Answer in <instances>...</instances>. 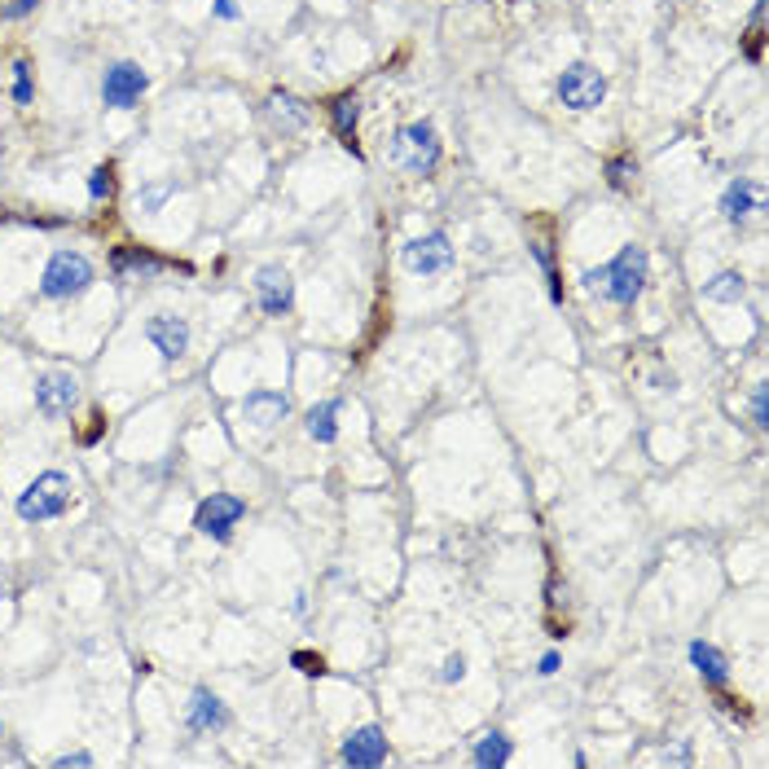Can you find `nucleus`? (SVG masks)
Returning a JSON list of instances; mask_svg holds the SVG:
<instances>
[{
    "mask_svg": "<svg viewBox=\"0 0 769 769\" xmlns=\"http://www.w3.org/2000/svg\"><path fill=\"white\" fill-rule=\"evenodd\" d=\"M646 273H651V255H646V247H638V242H629V247H620L616 260L589 269L581 282H585V291H598L616 308H633L646 291Z\"/></svg>",
    "mask_w": 769,
    "mask_h": 769,
    "instance_id": "obj_1",
    "label": "nucleus"
},
{
    "mask_svg": "<svg viewBox=\"0 0 769 769\" xmlns=\"http://www.w3.org/2000/svg\"><path fill=\"white\" fill-rule=\"evenodd\" d=\"M392 163L414 176H431L440 167V132L431 119H414L392 137Z\"/></svg>",
    "mask_w": 769,
    "mask_h": 769,
    "instance_id": "obj_2",
    "label": "nucleus"
},
{
    "mask_svg": "<svg viewBox=\"0 0 769 769\" xmlns=\"http://www.w3.org/2000/svg\"><path fill=\"white\" fill-rule=\"evenodd\" d=\"M66 506H71V479L62 471H44L18 493V519H27V523L62 519Z\"/></svg>",
    "mask_w": 769,
    "mask_h": 769,
    "instance_id": "obj_3",
    "label": "nucleus"
},
{
    "mask_svg": "<svg viewBox=\"0 0 769 769\" xmlns=\"http://www.w3.org/2000/svg\"><path fill=\"white\" fill-rule=\"evenodd\" d=\"M93 282H97V269H93L88 255L58 251L40 273V295L44 299H75V295H84Z\"/></svg>",
    "mask_w": 769,
    "mask_h": 769,
    "instance_id": "obj_4",
    "label": "nucleus"
},
{
    "mask_svg": "<svg viewBox=\"0 0 769 769\" xmlns=\"http://www.w3.org/2000/svg\"><path fill=\"white\" fill-rule=\"evenodd\" d=\"M554 97H559L567 110L585 115V110H598V106H603L607 80H603V71H594L589 62H572V66H567V71L559 75V84H554Z\"/></svg>",
    "mask_w": 769,
    "mask_h": 769,
    "instance_id": "obj_5",
    "label": "nucleus"
},
{
    "mask_svg": "<svg viewBox=\"0 0 769 769\" xmlns=\"http://www.w3.org/2000/svg\"><path fill=\"white\" fill-rule=\"evenodd\" d=\"M400 264L414 277H440L458 264V247L449 242V233H422L400 247Z\"/></svg>",
    "mask_w": 769,
    "mask_h": 769,
    "instance_id": "obj_6",
    "label": "nucleus"
},
{
    "mask_svg": "<svg viewBox=\"0 0 769 769\" xmlns=\"http://www.w3.org/2000/svg\"><path fill=\"white\" fill-rule=\"evenodd\" d=\"M242 519H247V501L233 497V493H211V497L198 501V510H194V528L211 541H229Z\"/></svg>",
    "mask_w": 769,
    "mask_h": 769,
    "instance_id": "obj_7",
    "label": "nucleus"
},
{
    "mask_svg": "<svg viewBox=\"0 0 769 769\" xmlns=\"http://www.w3.org/2000/svg\"><path fill=\"white\" fill-rule=\"evenodd\" d=\"M146 88H150V75L141 71L137 62H115V66H106V75H102V102L110 110H132Z\"/></svg>",
    "mask_w": 769,
    "mask_h": 769,
    "instance_id": "obj_8",
    "label": "nucleus"
},
{
    "mask_svg": "<svg viewBox=\"0 0 769 769\" xmlns=\"http://www.w3.org/2000/svg\"><path fill=\"white\" fill-rule=\"evenodd\" d=\"M80 400V383L75 374H62V370H49L36 378V409L44 418H66Z\"/></svg>",
    "mask_w": 769,
    "mask_h": 769,
    "instance_id": "obj_9",
    "label": "nucleus"
},
{
    "mask_svg": "<svg viewBox=\"0 0 769 769\" xmlns=\"http://www.w3.org/2000/svg\"><path fill=\"white\" fill-rule=\"evenodd\" d=\"M339 761L352 769H378L387 765V734L378 726H356L339 748Z\"/></svg>",
    "mask_w": 769,
    "mask_h": 769,
    "instance_id": "obj_10",
    "label": "nucleus"
},
{
    "mask_svg": "<svg viewBox=\"0 0 769 769\" xmlns=\"http://www.w3.org/2000/svg\"><path fill=\"white\" fill-rule=\"evenodd\" d=\"M255 299H260V308L269 312V317H286V312L295 308L291 273H286L282 264H264V269L255 273Z\"/></svg>",
    "mask_w": 769,
    "mask_h": 769,
    "instance_id": "obj_11",
    "label": "nucleus"
},
{
    "mask_svg": "<svg viewBox=\"0 0 769 769\" xmlns=\"http://www.w3.org/2000/svg\"><path fill=\"white\" fill-rule=\"evenodd\" d=\"M146 339L154 343V352L163 361H181L189 352V321L176 317V312H159V317L146 321Z\"/></svg>",
    "mask_w": 769,
    "mask_h": 769,
    "instance_id": "obj_12",
    "label": "nucleus"
},
{
    "mask_svg": "<svg viewBox=\"0 0 769 769\" xmlns=\"http://www.w3.org/2000/svg\"><path fill=\"white\" fill-rule=\"evenodd\" d=\"M229 708H225V699L216 695V690H194V699H189V712H185V726L194 730V734H216V730H225L229 726Z\"/></svg>",
    "mask_w": 769,
    "mask_h": 769,
    "instance_id": "obj_13",
    "label": "nucleus"
},
{
    "mask_svg": "<svg viewBox=\"0 0 769 769\" xmlns=\"http://www.w3.org/2000/svg\"><path fill=\"white\" fill-rule=\"evenodd\" d=\"M326 110H330V128H334V137H339V146H343V150H352L356 159H361V146H356V124H361V102H356V93L334 97V102H330Z\"/></svg>",
    "mask_w": 769,
    "mask_h": 769,
    "instance_id": "obj_14",
    "label": "nucleus"
},
{
    "mask_svg": "<svg viewBox=\"0 0 769 769\" xmlns=\"http://www.w3.org/2000/svg\"><path fill=\"white\" fill-rule=\"evenodd\" d=\"M286 414H291V400L282 392H269V387H260V392H251L242 400V418L255 422V427H277Z\"/></svg>",
    "mask_w": 769,
    "mask_h": 769,
    "instance_id": "obj_15",
    "label": "nucleus"
},
{
    "mask_svg": "<svg viewBox=\"0 0 769 769\" xmlns=\"http://www.w3.org/2000/svg\"><path fill=\"white\" fill-rule=\"evenodd\" d=\"M690 664H695V673L704 677V686L726 690V682H730V660H726V655H721L712 642H704V638L690 642Z\"/></svg>",
    "mask_w": 769,
    "mask_h": 769,
    "instance_id": "obj_16",
    "label": "nucleus"
},
{
    "mask_svg": "<svg viewBox=\"0 0 769 769\" xmlns=\"http://www.w3.org/2000/svg\"><path fill=\"white\" fill-rule=\"evenodd\" d=\"M339 400H321V405H312L308 409V418H304V431L317 444H334L339 440Z\"/></svg>",
    "mask_w": 769,
    "mask_h": 769,
    "instance_id": "obj_17",
    "label": "nucleus"
},
{
    "mask_svg": "<svg viewBox=\"0 0 769 769\" xmlns=\"http://www.w3.org/2000/svg\"><path fill=\"white\" fill-rule=\"evenodd\" d=\"M510 756H515V743H510L501 730H488V734H479L471 761L479 769H501V765H510Z\"/></svg>",
    "mask_w": 769,
    "mask_h": 769,
    "instance_id": "obj_18",
    "label": "nucleus"
},
{
    "mask_svg": "<svg viewBox=\"0 0 769 769\" xmlns=\"http://www.w3.org/2000/svg\"><path fill=\"white\" fill-rule=\"evenodd\" d=\"M756 207H761V189H756L752 181H743V176H739V181H730L726 194H721V216H726V220H743Z\"/></svg>",
    "mask_w": 769,
    "mask_h": 769,
    "instance_id": "obj_19",
    "label": "nucleus"
},
{
    "mask_svg": "<svg viewBox=\"0 0 769 769\" xmlns=\"http://www.w3.org/2000/svg\"><path fill=\"white\" fill-rule=\"evenodd\" d=\"M743 291H748V282H743V273H734V269H726V273L712 277V282H704V299H708V304H739Z\"/></svg>",
    "mask_w": 769,
    "mask_h": 769,
    "instance_id": "obj_20",
    "label": "nucleus"
},
{
    "mask_svg": "<svg viewBox=\"0 0 769 769\" xmlns=\"http://www.w3.org/2000/svg\"><path fill=\"white\" fill-rule=\"evenodd\" d=\"M115 269L119 273H159L167 269V260H159V255H150V251H141V247H119L115 251Z\"/></svg>",
    "mask_w": 769,
    "mask_h": 769,
    "instance_id": "obj_21",
    "label": "nucleus"
},
{
    "mask_svg": "<svg viewBox=\"0 0 769 769\" xmlns=\"http://www.w3.org/2000/svg\"><path fill=\"white\" fill-rule=\"evenodd\" d=\"M532 255H537V264H541L545 282H550V299H554V304H563V277H559V264H554V251H550V242H545V238H537V242H532Z\"/></svg>",
    "mask_w": 769,
    "mask_h": 769,
    "instance_id": "obj_22",
    "label": "nucleus"
},
{
    "mask_svg": "<svg viewBox=\"0 0 769 769\" xmlns=\"http://www.w3.org/2000/svg\"><path fill=\"white\" fill-rule=\"evenodd\" d=\"M269 106H273L277 119H286V128H304V124H308V106L299 102V97L282 93V88H277V93L269 97Z\"/></svg>",
    "mask_w": 769,
    "mask_h": 769,
    "instance_id": "obj_23",
    "label": "nucleus"
},
{
    "mask_svg": "<svg viewBox=\"0 0 769 769\" xmlns=\"http://www.w3.org/2000/svg\"><path fill=\"white\" fill-rule=\"evenodd\" d=\"M633 176H638V163H633L629 154H611L607 159V185L611 189H629Z\"/></svg>",
    "mask_w": 769,
    "mask_h": 769,
    "instance_id": "obj_24",
    "label": "nucleus"
},
{
    "mask_svg": "<svg viewBox=\"0 0 769 769\" xmlns=\"http://www.w3.org/2000/svg\"><path fill=\"white\" fill-rule=\"evenodd\" d=\"M115 194V167L102 163V167H93V176H88V198L93 203H102V198Z\"/></svg>",
    "mask_w": 769,
    "mask_h": 769,
    "instance_id": "obj_25",
    "label": "nucleus"
},
{
    "mask_svg": "<svg viewBox=\"0 0 769 769\" xmlns=\"http://www.w3.org/2000/svg\"><path fill=\"white\" fill-rule=\"evenodd\" d=\"M31 97H36V84H31V62H18L14 66V102L31 106Z\"/></svg>",
    "mask_w": 769,
    "mask_h": 769,
    "instance_id": "obj_26",
    "label": "nucleus"
},
{
    "mask_svg": "<svg viewBox=\"0 0 769 769\" xmlns=\"http://www.w3.org/2000/svg\"><path fill=\"white\" fill-rule=\"evenodd\" d=\"M167 194H172V185H150V189H141L137 194V207L141 211H159L167 203Z\"/></svg>",
    "mask_w": 769,
    "mask_h": 769,
    "instance_id": "obj_27",
    "label": "nucleus"
},
{
    "mask_svg": "<svg viewBox=\"0 0 769 769\" xmlns=\"http://www.w3.org/2000/svg\"><path fill=\"white\" fill-rule=\"evenodd\" d=\"M291 664H295L304 677H321V673H326V660H321V655H312V651H295Z\"/></svg>",
    "mask_w": 769,
    "mask_h": 769,
    "instance_id": "obj_28",
    "label": "nucleus"
},
{
    "mask_svg": "<svg viewBox=\"0 0 769 769\" xmlns=\"http://www.w3.org/2000/svg\"><path fill=\"white\" fill-rule=\"evenodd\" d=\"M440 677H444V682H462V677H466V655H462V651H453L449 660H444Z\"/></svg>",
    "mask_w": 769,
    "mask_h": 769,
    "instance_id": "obj_29",
    "label": "nucleus"
},
{
    "mask_svg": "<svg viewBox=\"0 0 769 769\" xmlns=\"http://www.w3.org/2000/svg\"><path fill=\"white\" fill-rule=\"evenodd\" d=\"M752 422H756V427H769V414H765V387H756V392H752Z\"/></svg>",
    "mask_w": 769,
    "mask_h": 769,
    "instance_id": "obj_30",
    "label": "nucleus"
},
{
    "mask_svg": "<svg viewBox=\"0 0 769 769\" xmlns=\"http://www.w3.org/2000/svg\"><path fill=\"white\" fill-rule=\"evenodd\" d=\"M717 704H721V708H726V712H730V717H739V721H748V717H752V712H748V708H743V699H730V695H717Z\"/></svg>",
    "mask_w": 769,
    "mask_h": 769,
    "instance_id": "obj_31",
    "label": "nucleus"
},
{
    "mask_svg": "<svg viewBox=\"0 0 769 769\" xmlns=\"http://www.w3.org/2000/svg\"><path fill=\"white\" fill-rule=\"evenodd\" d=\"M36 5H40V0H14V5L5 9V18H27L31 9H36Z\"/></svg>",
    "mask_w": 769,
    "mask_h": 769,
    "instance_id": "obj_32",
    "label": "nucleus"
},
{
    "mask_svg": "<svg viewBox=\"0 0 769 769\" xmlns=\"http://www.w3.org/2000/svg\"><path fill=\"white\" fill-rule=\"evenodd\" d=\"M71 765H93V756H88V752H66V756H58V769H71Z\"/></svg>",
    "mask_w": 769,
    "mask_h": 769,
    "instance_id": "obj_33",
    "label": "nucleus"
},
{
    "mask_svg": "<svg viewBox=\"0 0 769 769\" xmlns=\"http://www.w3.org/2000/svg\"><path fill=\"white\" fill-rule=\"evenodd\" d=\"M559 664H563V660H559V651H545V655H541V668H537V673H541V677H550V673H559Z\"/></svg>",
    "mask_w": 769,
    "mask_h": 769,
    "instance_id": "obj_34",
    "label": "nucleus"
},
{
    "mask_svg": "<svg viewBox=\"0 0 769 769\" xmlns=\"http://www.w3.org/2000/svg\"><path fill=\"white\" fill-rule=\"evenodd\" d=\"M242 9H238V0H216V18H225V22H233L238 18Z\"/></svg>",
    "mask_w": 769,
    "mask_h": 769,
    "instance_id": "obj_35",
    "label": "nucleus"
}]
</instances>
